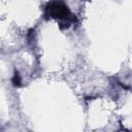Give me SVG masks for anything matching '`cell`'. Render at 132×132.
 <instances>
[{
	"label": "cell",
	"mask_w": 132,
	"mask_h": 132,
	"mask_svg": "<svg viewBox=\"0 0 132 132\" xmlns=\"http://www.w3.org/2000/svg\"><path fill=\"white\" fill-rule=\"evenodd\" d=\"M46 12L48 15L55 19H69L71 16V13L66 5L59 1H52L46 5Z\"/></svg>",
	"instance_id": "cell-1"
},
{
	"label": "cell",
	"mask_w": 132,
	"mask_h": 132,
	"mask_svg": "<svg viewBox=\"0 0 132 132\" xmlns=\"http://www.w3.org/2000/svg\"><path fill=\"white\" fill-rule=\"evenodd\" d=\"M11 81H12V85L14 87H20L21 86V77H20V74L18 72L14 73V75L12 76Z\"/></svg>",
	"instance_id": "cell-2"
}]
</instances>
